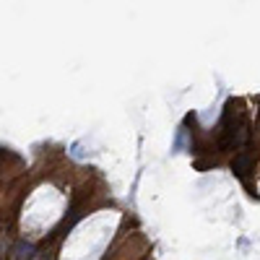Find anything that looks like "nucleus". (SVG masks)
<instances>
[{
  "instance_id": "1",
  "label": "nucleus",
  "mask_w": 260,
  "mask_h": 260,
  "mask_svg": "<svg viewBox=\"0 0 260 260\" xmlns=\"http://www.w3.org/2000/svg\"><path fill=\"white\" fill-rule=\"evenodd\" d=\"M250 162H253V156H250V151H242L234 159V172L242 177V174H247V169H250Z\"/></svg>"
}]
</instances>
